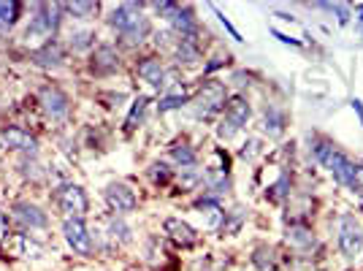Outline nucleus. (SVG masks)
I'll list each match as a JSON object with an SVG mask.
<instances>
[{
    "mask_svg": "<svg viewBox=\"0 0 363 271\" xmlns=\"http://www.w3.org/2000/svg\"><path fill=\"white\" fill-rule=\"evenodd\" d=\"M109 25L117 30V36L125 44L136 46L149 36V22L141 17V6L138 3H122L120 8L111 11Z\"/></svg>",
    "mask_w": 363,
    "mask_h": 271,
    "instance_id": "f257e3e1",
    "label": "nucleus"
},
{
    "mask_svg": "<svg viewBox=\"0 0 363 271\" xmlns=\"http://www.w3.org/2000/svg\"><path fill=\"white\" fill-rule=\"evenodd\" d=\"M63 8H60V3H54V6H49V3H41L38 8H36V17L30 19V28H28V33H25V39L28 41H44L49 44V39L57 33V28H60V14Z\"/></svg>",
    "mask_w": 363,
    "mask_h": 271,
    "instance_id": "f03ea898",
    "label": "nucleus"
},
{
    "mask_svg": "<svg viewBox=\"0 0 363 271\" xmlns=\"http://www.w3.org/2000/svg\"><path fill=\"white\" fill-rule=\"evenodd\" d=\"M250 117H252L250 103H247L241 95H233L226 103V114H223V120H220V125H217V136H220L223 141H230L233 136L250 122Z\"/></svg>",
    "mask_w": 363,
    "mask_h": 271,
    "instance_id": "7ed1b4c3",
    "label": "nucleus"
},
{
    "mask_svg": "<svg viewBox=\"0 0 363 271\" xmlns=\"http://www.w3.org/2000/svg\"><path fill=\"white\" fill-rule=\"evenodd\" d=\"M54 201H57L60 212L65 215V220H82L87 215V206H90L87 193L79 184H63V187H57Z\"/></svg>",
    "mask_w": 363,
    "mask_h": 271,
    "instance_id": "20e7f679",
    "label": "nucleus"
},
{
    "mask_svg": "<svg viewBox=\"0 0 363 271\" xmlns=\"http://www.w3.org/2000/svg\"><path fill=\"white\" fill-rule=\"evenodd\" d=\"M339 250L350 261H355L363 252V226L353 215L339 217Z\"/></svg>",
    "mask_w": 363,
    "mask_h": 271,
    "instance_id": "39448f33",
    "label": "nucleus"
},
{
    "mask_svg": "<svg viewBox=\"0 0 363 271\" xmlns=\"http://www.w3.org/2000/svg\"><path fill=\"white\" fill-rule=\"evenodd\" d=\"M195 117H212V114H217L220 109H226L228 98H226V85H220V82H206L198 95H195Z\"/></svg>",
    "mask_w": 363,
    "mask_h": 271,
    "instance_id": "423d86ee",
    "label": "nucleus"
},
{
    "mask_svg": "<svg viewBox=\"0 0 363 271\" xmlns=\"http://www.w3.org/2000/svg\"><path fill=\"white\" fill-rule=\"evenodd\" d=\"M63 236H65V241L71 244L74 252H79V255H92L95 244H92V233H90V228L85 226V220H65V223H63Z\"/></svg>",
    "mask_w": 363,
    "mask_h": 271,
    "instance_id": "0eeeda50",
    "label": "nucleus"
},
{
    "mask_svg": "<svg viewBox=\"0 0 363 271\" xmlns=\"http://www.w3.org/2000/svg\"><path fill=\"white\" fill-rule=\"evenodd\" d=\"M103 195H106V204L111 206V212H117V215H128V212H133L138 206L136 193L128 184H122V182H111L103 190Z\"/></svg>",
    "mask_w": 363,
    "mask_h": 271,
    "instance_id": "6e6552de",
    "label": "nucleus"
},
{
    "mask_svg": "<svg viewBox=\"0 0 363 271\" xmlns=\"http://www.w3.org/2000/svg\"><path fill=\"white\" fill-rule=\"evenodd\" d=\"M333 182H339L342 187L353 190V193H361L363 190V163H353L350 158H344L333 171H331Z\"/></svg>",
    "mask_w": 363,
    "mask_h": 271,
    "instance_id": "1a4fd4ad",
    "label": "nucleus"
},
{
    "mask_svg": "<svg viewBox=\"0 0 363 271\" xmlns=\"http://www.w3.org/2000/svg\"><path fill=\"white\" fill-rule=\"evenodd\" d=\"M11 215H14V220H16L19 226L30 228V230L49 226V217H46L44 209H41V206H36V204H28V201L14 204V206H11Z\"/></svg>",
    "mask_w": 363,
    "mask_h": 271,
    "instance_id": "9d476101",
    "label": "nucleus"
},
{
    "mask_svg": "<svg viewBox=\"0 0 363 271\" xmlns=\"http://www.w3.org/2000/svg\"><path fill=\"white\" fill-rule=\"evenodd\" d=\"M38 100H41L44 111L52 117V120H63V117H68L71 100H68V95H65L63 90H57V87H44V90L38 92Z\"/></svg>",
    "mask_w": 363,
    "mask_h": 271,
    "instance_id": "9b49d317",
    "label": "nucleus"
},
{
    "mask_svg": "<svg viewBox=\"0 0 363 271\" xmlns=\"http://www.w3.org/2000/svg\"><path fill=\"white\" fill-rule=\"evenodd\" d=\"M0 138H3V144H6L8 149L25 152V155H36V152H38V141L28 133V131H22V128H3V131H0Z\"/></svg>",
    "mask_w": 363,
    "mask_h": 271,
    "instance_id": "f8f14e48",
    "label": "nucleus"
},
{
    "mask_svg": "<svg viewBox=\"0 0 363 271\" xmlns=\"http://www.w3.org/2000/svg\"><path fill=\"white\" fill-rule=\"evenodd\" d=\"M92 74H98V76H106V74H114V71H120V54H117V49L114 46H98L95 49V54H92Z\"/></svg>",
    "mask_w": 363,
    "mask_h": 271,
    "instance_id": "ddd939ff",
    "label": "nucleus"
},
{
    "mask_svg": "<svg viewBox=\"0 0 363 271\" xmlns=\"http://www.w3.org/2000/svg\"><path fill=\"white\" fill-rule=\"evenodd\" d=\"M163 230H166V236H171V239H174L177 244H182V247H192V244L198 241L195 228L187 226L179 217H168V220L163 223Z\"/></svg>",
    "mask_w": 363,
    "mask_h": 271,
    "instance_id": "4468645a",
    "label": "nucleus"
},
{
    "mask_svg": "<svg viewBox=\"0 0 363 271\" xmlns=\"http://www.w3.org/2000/svg\"><path fill=\"white\" fill-rule=\"evenodd\" d=\"M138 76H141L146 85H152L155 90H163V87H166V68H163L160 60H155V57L141 60V65H138Z\"/></svg>",
    "mask_w": 363,
    "mask_h": 271,
    "instance_id": "2eb2a0df",
    "label": "nucleus"
},
{
    "mask_svg": "<svg viewBox=\"0 0 363 271\" xmlns=\"http://www.w3.org/2000/svg\"><path fill=\"white\" fill-rule=\"evenodd\" d=\"M33 60L38 65H44V68H60L65 63V49L57 41H49V44H44L41 49L33 52Z\"/></svg>",
    "mask_w": 363,
    "mask_h": 271,
    "instance_id": "dca6fc26",
    "label": "nucleus"
},
{
    "mask_svg": "<svg viewBox=\"0 0 363 271\" xmlns=\"http://www.w3.org/2000/svg\"><path fill=\"white\" fill-rule=\"evenodd\" d=\"M171 25L179 33V39H195V33H198V22H195L192 8H182L179 6L177 14L171 17Z\"/></svg>",
    "mask_w": 363,
    "mask_h": 271,
    "instance_id": "f3484780",
    "label": "nucleus"
},
{
    "mask_svg": "<svg viewBox=\"0 0 363 271\" xmlns=\"http://www.w3.org/2000/svg\"><path fill=\"white\" fill-rule=\"evenodd\" d=\"M287 244L296 250H309V247H315V233L307 226H290L287 228Z\"/></svg>",
    "mask_w": 363,
    "mask_h": 271,
    "instance_id": "a211bd4d",
    "label": "nucleus"
},
{
    "mask_svg": "<svg viewBox=\"0 0 363 271\" xmlns=\"http://www.w3.org/2000/svg\"><path fill=\"white\" fill-rule=\"evenodd\" d=\"M174 54H177V60L182 65H195L201 60V46L195 44V39H179Z\"/></svg>",
    "mask_w": 363,
    "mask_h": 271,
    "instance_id": "6ab92c4d",
    "label": "nucleus"
},
{
    "mask_svg": "<svg viewBox=\"0 0 363 271\" xmlns=\"http://www.w3.org/2000/svg\"><path fill=\"white\" fill-rule=\"evenodd\" d=\"M14 252H16V255H22V258H41L44 247H41L38 241H33L30 236L19 233V236H14Z\"/></svg>",
    "mask_w": 363,
    "mask_h": 271,
    "instance_id": "aec40b11",
    "label": "nucleus"
},
{
    "mask_svg": "<svg viewBox=\"0 0 363 271\" xmlns=\"http://www.w3.org/2000/svg\"><path fill=\"white\" fill-rule=\"evenodd\" d=\"M195 209L206 215V228H217L220 223H223V217H226V215H223V209L217 206V201H214V198H204V201H198V204H195ZM204 215H201V217H204Z\"/></svg>",
    "mask_w": 363,
    "mask_h": 271,
    "instance_id": "412c9836",
    "label": "nucleus"
},
{
    "mask_svg": "<svg viewBox=\"0 0 363 271\" xmlns=\"http://www.w3.org/2000/svg\"><path fill=\"white\" fill-rule=\"evenodd\" d=\"M106 230H109V239H111V241H117V244H128V241H131V236H133V230L128 228V223H125L122 217L109 220Z\"/></svg>",
    "mask_w": 363,
    "mask_h": 271,
    "instance_id": "4be33fe9",
    "label": "nucleus"
},
{
    "mask_svg": "<svg viewBox=\"0 0 363 271\" xmlns=\"http://www.w3.org/2000/svg\"><path fill=\"white\" fill-rule=\"evenodd\" d=\"M282 128H285V114H279V111L269 109V111H266V117H263V125H261V131H263V133H269V136H274V138H279V136H282Z\"/></svg>",
    "mask_w": 363,
    "mask_h": 271,
    "instance_id": "5701e85b",
    "label": "nucleus"
},
{
    "mask_svg": "<svg viewBox=\"0 0 363 271\" xmlns=\"http://www.w3.org/2000/svg\"><path fill=\"white\" fill-rule=\"evenodd\" d=\"M16 17H19V3H14V0H0V30L14 28Z\"/></svg>",
    "mask_w": 363,
    "mask_h": 271,
    "instance_id": "b1692460",
    "label": "nucleus"
},
{
    "mask_svg": "<svg viewBox=\"0 0 363 271\" xmlns=\"http://www.w3.org/2000/svg\"><path fill=\"white\" fill-rule=\"evenodd\" d=\"M146 106H149V98H144V95L133 100V109H131V114H128V120H125V131H128V133H131V131H136V125L144 120Z\"/></svg>",
    "mask_w": 363,
    "mask_h": 271,
    "instance_id": "393cba45",
    "label": "nucleus"
},
{
    "mask_svg": "<svg viewBox=\"0 0 363 271\" xmlns=\"http://www.w3.org/2000/svg\"><path fill=\"white\" fill-rule=\"evenodd\" d=\"M171 158L179 163L182 169H192V166H195V160H198V158H195V152H192L187 144H177V147L171 149Z\"/></svg>",
    "mask_w": 363,
    "mask_h": 271,
    "instance_id": "a878e982",
    "label": "nucleus"
},
{
    "mask_svg": "<svg viewBox=\"0 0 363 271\" xmlns=\"http://www.w3.org/2000/svg\"><path fill=\"white\" fill-rule=\"evenodd\" d=\"M68 41H71V49H74V52H85V49H90V46L95 44V33H92V30H74Z\"/></svg>",
    "mask_w": 363,
    "mask_h": 271,
    "instance_id": "bb28decb",
    "label": "nucleus"
},
{
    "mask_svg": "<svg viewBox=\"0 0 363 271\" xmlns=\"http://www.w3.org/2000/svg\"><path fill=\"white\" fill-rule=\"evenodd\" d=\"M60 8L63 11H68V14H76V17H92V14H98V3H60Z\"/></svg>",
    "mask_w": 363,
    "mask_h": 271,
    "instance_id": "cd10ccee",
    "label": "nucleus"
},
{
    "mask_svg": "<svg viewBox=\"0 0 363 271\" xmlns=\"http://www.w3.org/2000/svg\"><path fill=\"white\" fill-rule=\"evenodd\" d=\"M204 182V174L201 171H195V169H182L179 171V187L182 190H192V187H198Z\"/></svg>",
    "mask_w": 363,
    "mask_h": 271,
    "instance_id": "c85d7f7f",
    "label": "nucleus"
},
{
    "mask_svg": "<svg viewBox=\"0 0 363 271\" xmlns=\"http://www.w3.org/2000/svg\"><path fill=\"white\" fill-rule=\"evenodd\" d=\"M190 103V98L187 95H166V98H160V111H171V109H179V106H187Z\"/></svg>",
    "mask_w": 363,
    "mask_h": 271,
    "instance_id": "c756f323",
    "label": "nucleus"
},
{
    "mask_svg": "<svg viewBox=\"0 0 363 271\" xmlns=\"http://www.w3.org/2000/svg\"><path fill=\"white\" fill-rule=\"evenodd\" d=\"M255 266H261L263 271L274 269V255H272V250H266V247H258V250H255Z\"/></svg>",
    "mask_w": 363,
    "mask_h": 271,
    "instance_id": "7c9ffc66",
    "label": "nucleus"
},
{
    "mask_svg": "<svg viewBox=\"0 0 363 271\" xmlns=\"http://www.w3.org/2000/svg\"><path fill=\"white\" fill-rule=\"evenodd\" d=\"M261 155V141L258 138H247V144L241 147V158L244 160H255Z\"/></svg>",
    "mask_w": 363,
    "mask_h": 271,
    "instance_id": "2f4dec72",
    "label": "nucleus"
},
{
    "mask_svg": "<svg viewBox=\"0 0 363 271\" xmlns=\"http://www.w3.org/2000/svg\"><path fill=\"white\" fill-rule=\"evenodd\" d=\"M226 217H230V223L228 226H223V233H236L239 230V226L244 223V209H236V212H230V215H226Z\"/></svg>",
    "mask_w": 363,
    "mask_h": 271,
    "instance_id": "473e14b6",
    "label": "nucleus"
},
{
    "mask_svg": "<svg viewBox=\"0 0 363 271\" xmlns=\"http://www.w3.org/2000/svg\"><path fill=\"white\" fill-rule=\"evenodd\" d=\"M149 177L155 182H166L171 174H168V166H166V163H152V166H149Z\"/></svg>",
    "mask_w": 363,
    "mask_h": 271,
    "instance_id": "72a5a7b5",
    "label": "nucleus"
},
{
    "mask_svg": "<svg viewBox=\"0 0 363 271\" xmlns=\"http://www.w3.org/2000/svg\"><path fill=\"white\" fill-rule=\"evenodd\" d=\"M212 11H214V14H217V19H220V25H223V28H226L228 33H230V36H233V41H241V36H239V30H236V28H233V25H230V19H228L226 14H223V11H220V8H217V6H212Z\"/></svg>",
    "mask_w": 363,
    "mask_h": 271,
    "instance_id": "f704fd0d",
    "label": "nucleus"
},
{
    "mask_svg": "<svg viewBox=\"0 0 363 271\" xmlns=\"http://www.w3.org/2000/svg\"><path fill=\"white\" fill-rule=\"evenodd\" d=\"M287 190H290V180H287V177H282V180L276 182L272 190H269V195L279 201V198H285V195H287Z\"/></svg>",
    "mask_w": 363,
    "mask_h": 271,
    "instance_id": "c9c22d12",
    "label": "nucleus"
},
{
    "mask_svg": "<svg viewBox=\"0 0 363 271\" xmlns=\"http://www.w3.org/2000/svg\"><path fill=\"white\" fill-rule=\"evenodd\" d=\"M22 174L30 180H38V166L36 163H22Z\"/></svg>",
    "mask_w": 363,
    "mask_h": 271,
    "instance_id": "e433bc0d",
    "label": "nucleus"
},
{
    "mask_svg": "<svg viewBox=\"0 0 363 271\" xmlns=\"http://www.w3.org/2000/svg\"><path fill=\"white\" fill-rule=\"evenodd\" d=\"M274 36L282 41V44H287V46H301V41H296V39H290V36H285V33H279V30H274Z\"/></svg>",
    "mask_w": 363,
    "mask_h": 271,
    "instance_id": "4c0bfd02",
    "label": "nucleus"
},
{
    "mask_svg": "<svg viewBox=\"0 0 363 271\" xmlns=\"http://www.w3.org/2000/svg\"><path fill=\"white\" fill-rule=\"evenodd\" d=\"M6 233H8V223H6V215L0 212V241L6 239Z\"/></svg>",
    "mask_w": 363,
    "mask_h": 271,
    "instance_id": "58836bf2",
    "label": "nucleus"
},
{
    "mask_svg": "<svg viewBox=\"0 0 363 271\" xmlns=\"http://www.w3.org/2000/svg\"><path fill=\"white\" fill-rule=\"evenodd\" d=\"M223 65H226L223 60H212V63L206 65V71H217V68H223Z\"/></svg>",
    "mask_w": 363,
    "mask_h": 271,
    "instance_id": "ea45409f",
    "label": "nucleus"
},
{
    "mask_svg": "<svg viewBox=\"0 0 363 271\" xmlns=\"http://www.w3.org/2000/svg\"><path fill=\"white\" fill-rule=\"evenodd\" d=\"M353 109H355V114L361 117V122H363V103L361 100H353Z\"/></svg>",
    "mask_w": 363,
    "mask_h": 271,
    "instance_id": "a19ab883",
    "label": "nucleus"
},
{
    "mask_svg": "<svg viewBox=\"0 0 363 271\" xmlns=\"http://www.w3.org/2000/svg\"><path fill=\"white\" fill-rule=\"evenodd\" d=\"M361 25H363V14H361Z\"/></svg>",
    "mask_w": 363,
    "mask_h": 271,
    "instance_id": "79ce46f5",
    "label": "nucleus"
}]
</instances>
